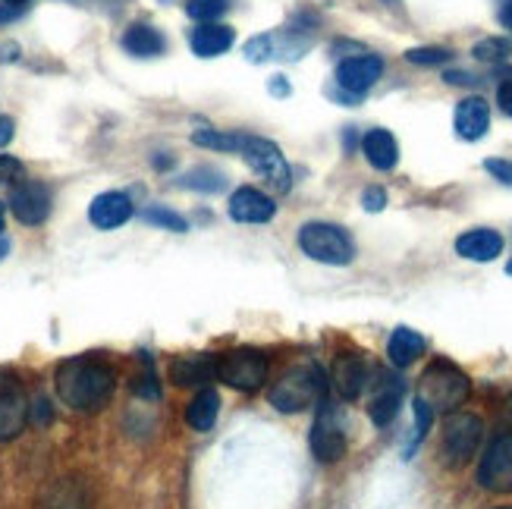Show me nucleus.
I'll return each instance as SVG.
<instances>
[{"label": "nucleus", "instance_id": "11", "mask_svg": "<svg viewBox=\"0 0 512 509\" xmlns=\"http://www.w3.org/2000/svg\"><path fill=\"white\" fill-rule=\"evenodd\" d=\"M7 205H10V211H13V217L19 220V224L38 227L51 214V189L44 183H35V180L16 183Z\"/></svg>", "mask_w": 512, "mask_h": 509}, {"label": "nucleus", "instance_id": "4", "mask_svg": "<svg viewBox=\"0 0 512 509\" xmlns=\"http://www.w3.org/2000/svg\"><path fill=\"white\" fill-rule=\"evenodd\" d=\"M484 440V422L472 412H450L440 431V462L447 469L469 466Z\"/></svg>", "mask_w": 512, "mask_h": 509}, {"label": "nucleus", "instance_id": "36", "mask_svg": "<svg viewBox=\"0 0 512 509\" xmlns=\"http://www.w3.org/2000/svg\"><path fill=\"white\" fill-rule=\"evenodd\" d=\"M362 208L371 211V214L384 211V208H387V192H384L381 186H368V189L362 192Z\"/></svg>", "mask_w": 512, "mask_h": 509}, {"label": "nucleus", "instance_id": "30", "mask_svg": "<svg viewBox=\"0 0 512 509\" xmlns=\"http://www.w3.org/2000/svg\"><path fill=\"white\" fill-rule=\"evenodd\" d=\"M242 54H246L249 63H264V60H271L277 57V41L271 35H255L246 41V48H242Z\"/></svg>", "mask_w": 512, "mask_h": 509}, {"label": "nucleus", "instance_id": "48", "mask_svg": "<svg viewBox=\"0 0 512 509\" xmlns=\"http://www.w3.org/2000/svg\"><path fill=\"white\" fill-rule=\"evenodd\" d=\"M4 220H7V211H4V202H0V233H4Z\"/></svg>", "mask_w": 512, "mask_h": 509}, {"label": "nucleus", "instance_id": "34", "mask_svg": "<svg viewBox=\"0 0 512 509\" xmlns=\"http://www.w3.org/2000/svg\"><path fill=\"white\" fill-rule=\"evenodd\" d=\"M412 409H415V437H412V447H415V444H421V440H425V434L431 431V422H434V409H431L425 400H418V396H415Z\"/></svg>", "mask_w": 512, "mask_h": 509}, {"label": "nucleus", "instance_id": "5", "mask_svg": "<svg viewBox=\"0 0 512 509\" xmlns=\"http://www.w3.org/2000/svg\"><path fill=\"white\" fill-rule=\"evenodd\" d=\"M299 249L311 261L330 264V268H346L355 258L352 236L337 224H324V220H311V224L299 230Z\"/></svg>", "mask_w": 512, "mask_h": 509}, {"label": "nucleus", "instance_id": "14", "mask_svg": "<svg viewBox=\"0 0 512 509\" xmlns=\"http://www.w3.org/2000/svg\"><path fill=\"white\" fill-rule=\"evenodd\" d=\"M274 214V198H267L261 189L242 186L230 195V217L236 224H267V220H274Z\"/></svg>", "mask_w": 512, "mask_h": 509}, {"label": "nucleus", "instance_id": "46", "mask_svg": "<svg viewBox=\"0 0 512 509\" xmlns=\"http://www.w3.org/2000/svg\"><path fill=\"white\" fill-rule=\"evenodd\" d=\"M503 422H506V428L512 431V393L506 396V403H503Z\"/></svg>", "mask_w": 512, "mask_h": 509}, {"label": "nucleus", "instance_id": "3", "mask_svg": "<svg viewBox=\"0 0 512 509\" xmlns=\"http://www.w3.org/2000/svg\"><path fill=\"white\" fill-rule=\"evenodd\" d=\"M472 393V381L462 368H456L453 362H431L425 368L418 381V400H425L434 412H459V406L469 400Z\"/></svg>", "mask_w": 512, "mask_h": 509}, {"label": "nucleus", "instance_id": "17", "mask_svg": "<svg viewBox=\"0 0 512 509\" xmlns=\"http://www.w3.org/2000/svg\"><path fill=\"white\" fill-rule=\"evenodd\" d=\"M456 136L465 139V142H478L487 136V129H491V104H487L481 95H472L456 104Z\"/></svg>", "mask_w": 512, "mask_h": 509}, {"label": "nucleus", "instance_id": "27", "mask_svg": "<svg viewBox=\"0 0 512 509\" xmlns=\"http://www.w3.org/2000/svg\"><path fill=\"white\" fill-rule=\"evenodd\" d=\"M142 220H145V224H151V227L173 230V233H186V230H189L186 217H183V214H176V211H170V208H164V205H151V208H145V211H142Z\"/></svg>", "mask_w": 512, "mask_h": 509}, {"label": "nucleus", "instance_id": "7", "mask_svg": "<svg viewBox=\"0 0 512 509\" xmlns=\"http://www.w3.org/2000/svg\"><path fill=\"white\" fill-rule=\"evenodd\" d=\"M239 154L249 161V167L274 192H289V186H293V173H289V164L283 158V151L271 139H261V136H249V132H242Z\"/></svg>", "mask_w": 512, "mask_h": 509}, {"label": "nucleus", "instance_id": "2", "mask_svg": "<svg viewBox=\"0 0 512 509\" xmlns=\"http://www.w3.org/2000/svg\"><path fill=\"white\" fill-rule=\"evenodd\" d=\"M324 390H327V381H324L321 365L305 362V365H296L293 371H286L283 378L267 390V400H271L277 412L293 415V412H305L315 403H321Z\"/></svg>", "mask_w": 512, "mask_h": 509}, {"label": "nucleus", "instance_id": "10", "mask_svg": "<svg viewBox=\"0 0 512 509\" xmlns=\"http://www.w3.org/2000/svg\"><path fill=\"white\" fill-rule=\"evenodd\" d=\"M29 422V400L10 368H0V440H13Z\"/></svg>", "mask_w": 512, "mask_h": 509}, {"label": "nucleus", "instance_id": "24", "mask_svg": "<svg viewBox=\"0 0 512 509\" xmlns=\"http://www.w3.org/2000/svg\"><path fill=\"white\" fill-rule=\"evenodd\" d=\"M362 151L374 170H393L399 164V145L387 129H368L362 139Z\"/></svg>", "mask_w": 512, "mask_h": 509}, {"label": "nucleus", "instance_id": "19", "mask_svg": "<svg viewBox=\"0 0 512 509\" xmlns=\"http://www.w3.org/2000/svg\"><path fill=\"white\" fill-rule=\"evenodd\" d=\"M170 381L176 387H208L211 381H217V359L208 352L176 359L170 365Z\"/></svg>", "mask_w": 512, "mask_h": 509}, {"label": "nucleus", "instance_id": "12", "mask_svg": "<svg viewBox=\"0 0 512 509\" xmlns=\"http://www.w3.org/2000/svg\"><path fill=\"white\" fill-rule=\"evenodd\" d=\"M384 76V60L377 54H359V57H346L337 66V85L346 95L362 98L368 88L377 85V79Z\"/></svg>", "mask_w": 512, "mask_h": 509}, {"label": "nucleus", "instance_id": "50", "mask_svg": "<svg viewBox=\"0 0 512 509\" xmlns=\"http://www.w3.org/2000/svg\"><path fill=\"white\" fill-rule=\"evenodd\" d=\"M506 271H509V274H512V258H509V264H506Z\"/></svg>", "mask_w": 512, "mask_h": 509}, {"label": "nucleus", "instance_id": "18", "mask_svg": "<svg viewBox=\"0 0 512 509\" xmlns=\"http://www.w3.org/2000/svg\"><path fill=\"white\" fill-rule=\"evenodd\" d=\"M233 41H236V35L230 26H224V22H198V26L189 32V48L202 60L227 54L233 48Z\"/></svg>", "mask_w": 512, "mask_h": 509}, {"label": "nucleus", "instance_id": "35", "mask_svg": "<svg viewBox=\"0 0 512 509\" xmlns=\"http://www.w3.org/2000/svg\"><path fill=\"white\" fill-rule=\"evenodd\" d=\"M22 173H26L22 161H16L13 154H0V186H4V183H19Z\"/></svg>", "mask_w": 512, "mask_h": 509}, {"label": "nucleus", "instance_id": "43", "mask_svg": "<svg viewBox=\"0 0 512 509\" xmlns=\"http://www.w3.org/2000/svg\"><path fill=\"white\" fill-rule=\"evenodd\" d=\"M500 22H503V29L512 32V0H503V7H500Z\"/></svg>", "mask_w": 512, "mask_h": 509}, {"label": "nucleus", "instance_id": "49", "mask_svg": "<svg viewBox=\"0 0 512 509\" xmlns=\"http://www.w3.org/2000/svg\"><path fill=\"white\" fill-rule=\"evenodd\" d=\"M4 4H10V7H22V4H29V0H4Z\"/></svg>", "mask_w": 512, "mask_h": 509}, {"label": "nucleus", "instance_id": "23", "mask_svg": "<svg viewBox=\"0 0 512 509\" xmlns=\"http://www.w3.org/2000/svg\"><path fill=\"white\" fill-rule=\"evenodd\" d=\"M217 415H220V393L214 387H202L186 406V425L195 434H208L217 425Z\"/></svg>", "mask_w": 512, "mask_h": 509}, {"label": "nucleus", "instance_id": "25", "mask_svg": "<svg viewBox=\"0 0 512 509\" xmlns=\"http://www.w3.org/2000/svg\"><path fill=\"white\" fill-rule=\"evenodd\" d=\"M183 186L192 189V192H208V195H214V192H220V189L227 186V176L220 173L217 167H195V170H189L183 176Z\"/></svg>", "mask_w": 512, "mask_h": 509}, {"label": "nucleus", "instance_id": "51", "mask_svg": "<svg viewBox=\"0 0 512 509\" xmlns=\"http://www.w3.org/2000/svg\"><path fill=\"white\" fill-rule=\"evenodd\" d=\"M387 4H390V7H396V4H399V0H387Z\"/></svg>", "mask_w": 512, "mask_h": 509}, {"label": "nucleus", "instance_id": "22", "mask_svg": "<svg viewBox=\"0 0 512 509\" xmlns=\"http://www.w3.org/2000/svg\"><path fill=\"white\" fill-rule=\"evenodd\" d=\"M425 349H428V343H425V337L418 334V330L396 327L390 334V340H387V359L396 368H409V365H415L421 356H425Z\"/></svg>", "mask_w": 512, "mask_h": 509}, {"label": "nucleus", "instance_id": "41", "mask_svg": "<svg viewBox=\"0 0 512 509\" xmlns=\"http://www.w3.org/2000/svg\"><path fill=\"white\" fill-rule=\"evenodd\" d=\"M443 79H447L450 85H475V76H469V73H459V70L443 73Z\"/></svg>", "mask_w": 512, "mask_h": 509}, {"label": "nucleus", "instance_id": "1", "mask_svg": "<svg viewBox=\"0 0 512 509\" xmlns=\"http://www.w3.org/2000/svg\"><path fill=\"white\" fill-rule=\"evenodd\" d=\"M54 387L63 406H70L73 412H101L117 390V371L110 368L104 359L95 356H76L57 365Z\"/></svg>", "mask_w": 512, "mask_h": 509}, {"label": "nucleus", "instance_id": "39", "mask_svg": "<svg viewBox=\"0 0 512 509\" xmlns=\"http://www.w3.org/2000/svg\"><path fill=\"white\" fill-rule=\"evenodd\" d=\"M29 418H35V422L48 425L51 422V406L48 400H35V406H29Z\"/></svg>", "mask_w": 512, "mask_h": 509}, {"label": "nucleus", "instance_id": "21", "mask_svg": "<svg viewBox=\"0 0 512 509\" xmlns=\"http://www.w3.org/2000/svg\"><path fill=\"white\" fill-rule=\"evenodd\" d=\"M123 51L132 57H161L167 51V38L161 35V29H154L151 22H132V26L123 32Z\"/></svg>", "mask_w": 512, "mask_h": 509}, {"label": "nucleus", "instance_id": "40", "mask_svg": "<svg viewBox=\"0 0 512 509\" xmlns=\"http://www.w3.org/2000/svg\"><path fill=\"white\" fill-rule=\"evenodd\" d=\"M13 136H16V123H13V117L0 114V148L10 145V142H13Z\"/></svg>", "mask_w": 512, "mask_h": 509}, {"label": "nucleus", "instance_id": "37", "mask_svg": "<svg viewBox=\"0 0 512 509\" xmlns=\"http://www.w3.org/2000/svg\"><path fill=\"white\" fill-rule=\"evenodd\" d=\"M484 170L494 176V180L512 186V161H503V158H487L484 161Z\"/></svg>", "mask_w": 512, "mask_h": 509}, {"label": "nucleus", "instance_id": "32", "mask_svg": "<svg viewBox=\"0 0 512 509\" xmlns=\"http://www.w3.org/2000/svg\"><path fill=\"white\" fill-rule=\"evenodd\" d=\"M44 509H85V500L76 484H60V488H54V497Z\"/></svg>", "mask_w": 512, "mask_h": 509}, {"label": "nucleus", "instance_id": "38", "mask_svg": "<svg viewBox=\"0 0 512 509\" xmlns=\"http://www.w3.org/2000/svg\"><path fill=\"white\" fill-rule=\"evenodd\" d=\"M497 104H500V110L506 117H512V79L509 82H500V88H497Z\"/></svg>", "mask_w": 512, "mask_h": 509}, {"label": "nucleus", "instance_id": "16", "mask_svg": "<svg viewBox=\"0 0 512 509\" xmlns=\"http://www.w3.org/2000/svg\"><path fill=\"white\" fill-rule=\"evenodd\" d=\"M132 214H136V208H132V198L126 192H101L88 205V220L98 230H117Z\"/></svg>", "mask_w": 512, "mask_h": 509}, {"label": "nucleus", "instance_id": "42", "mask_svg": "<svg viewBox=\"0 0 512 509\" xmlns=\"http://www.w3.org/2000/svg\"><path fill=\"white\" fill-rule=\"evenodd\" d=\"M16 16H22V7H10V4H0V22H13Z\"/></svg>", "mask_w": 512, "mask_h": 509}, {"label": "nucleus", "instance_id": "45", "mask_svg": "<svg viewBox=\"0 0 512 509\" xmlns=\"http://www.w3.org/2000/svg\"><path fill=\"white\" fill-rule=\"evenodd\" d=\"M16 57H19L16 44H0V60H16Z\"/></svg>", "mask_w": 512, "mask_h": 509}, {"label": "nucleus", "instance_id": "31", "mask_svg": "<svg viewBox=\"0 0 512 509\" xmlns=\"http://www.w3.org/2000/svg\"><path fill=\"white\" fill-rule=\"evenodd\" d=\"M406 60L415 63V66H440V63L453 60V51L431 44V48H412V51H406Z\"/></svg>", "mask_w": 512, "mask_h": 509}, {"label": "nucleus", "instance_id": "9", "mask_svg": "<svg viewBox=\"0 0 512 509\" xmlns=\"http://www.w3.org/2000/svg\"><path fill=\"white\" fill-rule=\"evenodd\" d=\"M308 447L315 453L318 462H340L349 450V440H346V431H343V422L340 415L333 412L327 403L321 406L315 425H311V434H308Z\"/></svg>", "mask_w": 512, "mask_h": 509}, {"label": "nucleus", "instance_id": "20", "mask_svg": "<svg viewBox=\"0 0 512 509\" xmlns=\"http://www.w3.org/2000/svg\"><path fill=\"white\" fill-rule=\"evenodd\" d=\"M456 252L469 261H494L500 258L503 252V236L497 230H487V227H478V230H465L459 239H456Z\"/></svg>", "mask_w": 512, "mask_h": 509}, {"label": "nucleus", "instance_id": "15", "mask_svg": "<svg viewBox=\"0 0 512 509\" xmlns=\"http://www.w3.org/2000/svg\"><path fill=\"white\" fill-rule=\"evenodd\" d=\"M403 393H406V384L393 378V374H381L377 378V387H374V396L368 403V418L377 425V428H387L393 418L399 415V406H403Z\"/></svg>", "mask_w": 512, "mask_h": 509}, {"label": "nucleus", "instance_id": "47", "mask_svg": "<svg viewBox=\"0 0 512 509\" xmlns=\"http://www.w3.org/2000/svg\"><path fill=\"white\" fill-rule=\"evenodd\" d=\"M7 252H10V242H7L4 236H0V261H4V258H7Z\"/></svg>", "mask_w": 512, "mask_h": 509}, {"label": "nucleus", "instance_id": "33", "mask_svg": "<svg viewBox=\"0 0 512 509\" xmlns=\"http://www.w3.org/2000/svg\"><path fill=\"white\" fill-rule=\"evenodd\" d=\"M142 362H145V374H142L139 384H136V393L145 396V400H158V396H161V384H158V374H154V365H151L148 352H142Z\"/></svg>", "mask_w": 512, "mask_h": 509}, {"label": "nucleus", "instance_id": "52", "mask_svg": "<svg viewBox=\"0 0 512 509\" xmlns=\"http://www.w3.org/2000/svg\"><path fill=\"white\" fill-rule=\"evenodd\" d=\"M494 509H509V506H494Z\"/></svg>", "mask_w": 512, "mask_h": 509}, {"label": "nucleus", "instance_id": "29", "mask_svg": "<svg viewBox=\"0 0 512 509\" xmlns=\"http://www.w3.org/2000/svg\"><path fill=\"white\" fill-rule=\"evenodd\" d=\"M227 7V0H189L186 13L198 22H217V16H224Z\"/></svg>", "mask_w": 512, "mask_h": 509}, {"label": "nucleus", "instance_id": "13", "mask_svg": "<svg viewBox=\"0 0 512 509\" xmlns=\"http://www.w3.org/2000/svg\"><path fill=\"white\" fill-rule=\"evenodd\" d=\"M368 374H371L368 362L359 356V352H340L337 362H333V368H330V384H333V390H337L340 400L352 403L365 393Z\"/></svg>", "mask_w": 512, "mask_h": 509}, {"label": "nucleus", "instance_id": "26", "mask_svg": "<svg viewBox=\"0 0 512 509\" xmlns=\"http://www.w3.org/2000/svg\"><path fill=\"white\" fill-rule=\"evenodd\" d=\"M195 145L214 148V151H239L242 145V132H220V129H198L192 136Z\"/></svg>", "mask_w": 512, "mask_h": 509}, {"label": "nucleus", "instance_id": "44", "mask_svg": "<svg viewBox=\"0 0 512 509\" xmlns=\"http://www.w3.org/2000/svg\"><path fill=\"white\" fill-rule=\"evenodd\" d=\"M271 92H274V95H280V98H286V95H289V85H286V79H283V76H274V79H271Z\"/></svg>", "mask_w": 512, "mask_h": 509}, {"label": "nucleus", "instance_id": "6", "mask_svg": "<svg viewBox=\"0 0 512 509\" xmlns=\"http://www.w3.org/2000/svg\"><path fill=\"white\" fill-rule=\"evenodd\" d=\"M217 378L233 390L255 393L267 381V356L252 346H236L217 359Z\"/></svg>", "mask_w": 512, "mask_h": 509}, {"label": "nucleus", "instance_id": "28", "mask_svg": "<svg viewBox=\"0 0 512 509\" xmlns=\"http://www.w3.org/2000/svg\"><path fill=\"white\" fill-rule=\"evenodd\" d=\"M509 51H512V44L506 38H481L472 48L475 60H481V63H500L509 57Z\"/></svg>", "mask_w": 512, "mask_h": 509}, {"label": "nucleus", "instance_id": "8", "mask_svg": "<svg viewBox=\"0 0 512 509\" xmlns=\"http://www.w3.org/2000/svg\"><path fill=\"white\" fill-rule=\"evenodd\" d=\"M478 484L491 494L512 491V431L497 434L478 462Z\"/></svg>", "mask_w": 512, "mask_h": 509}]
</instances>
